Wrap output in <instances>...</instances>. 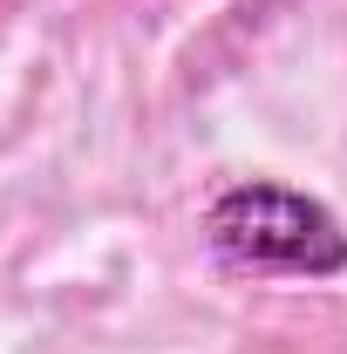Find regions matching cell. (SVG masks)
Instances as JSON below:
<instances>
[{
  "mask_svg": "<svg viewBox=\"0 0 347 354\" xmlns=\"http://www.w3.org/2000/svg\"><path fill=\"white\" fill-rule=\"evenodd\" d=\"M205 239L238 272H279V279H334L347 272V225L279 177H245L218 191L205 212Z\"/></svg>",
  "mask_w": 347,
  "mask_h": 354,
  "instance_id": "obj_1",
  "label": "cell"
}]
</instances>
